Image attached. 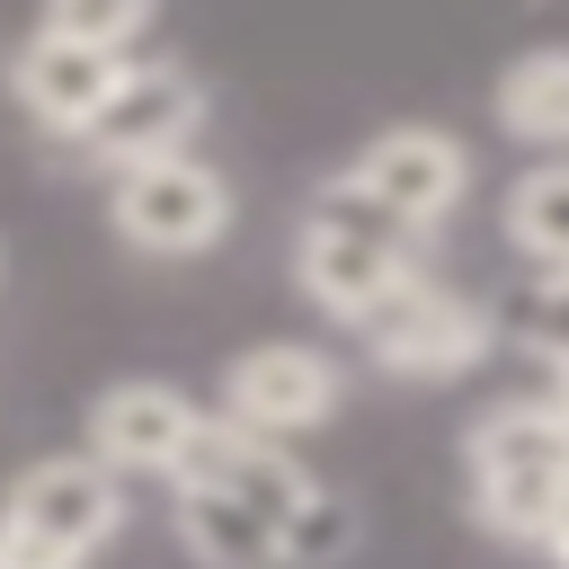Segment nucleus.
I'll list each match as a JSON object with an SVG mask.
<instances>
[{
    "instance_id": "nucleus-1",
    "label": "nucleus",
    "mask_w": 569,
    "mask_h": 569,
    "mask_svg": "<svg viewBox=\"0 0 569 569\" xmlns=\"http://www.w3.org/2000/svg\"><path fill=\"white\" fill-rule=\"evenodd\" d=\"M418 249L427 231H409L400 213H382L373 196H356L347 178H329L311 204H302V231H293V276L302 293L329 311V320H373L409 276H418Z\"/></svg>"
},
{
    "instance_id": "nucleus-2",
    "label": "nucleus",
    "mask_w": 569,
    "mask_h": 569,
    "mask_svg": "<svg viewBox=\"0 0 569 569\" xmlns=\"http://www.w3.org/2000/svg\"><path fill=\"white\" fill-rule=\"evenodd\" d=\"M471 507L489 533L507 542H542L560 480H569V427L551 400H507L489 418H471Z\"/></svg>"
},
{
    "instance_id": "nucleus-3",
    "label": "nucleus",
    "mask_w": 569,
    "mask_h": 569,
    "mask_svg": "<svg viewBox=\"0 0 569 569\" xmlns=\"http://www.w3.org/2000/svg\"><path fill=\"white\" fill-rule=\"evenodd\" d=\"M489 338H498V320L471 302V293H453V284H436L427 267L365 320V347H373V365L382 373H400V382H453V373H471L480 356H489Z\"/></svg>"
},
{
    "instance_id": "nucleus-4",
    "label": "nucleus",
    "mask_w": 569,
    "mask_h": 569,
    "mask_svg": "<svg viewBox=\"0 0 569 569\" xmlns=\"http://www.w3.org/2000/svg\"><path fill=\"white\" fill-rule=\"evenodd\" d=\"M204 124V89L187 62H124V80L107 89V107L71 133L98 169H142V160H178L187 133Z\"/></svg>"
},
{
    "instance_id": "nucleus-5",
    "label": "nucleus",
    "mask_w": 569,
    "mask_h": 569,
    "mask_svg": "<svg viewBox=\"0 0 569 569\" xmlns=\"http://www.w3.org/2000/svg\"><path fill=\"white\" fill-rule=\"evenodd\" d=\"M107 213H116V231L133 240V249H151V258H196V249H213L222 231H231V187L204 169V160H142V169H124L116 178V196H107Z\"/></svg>"
},
{
    "instance_id": "nucleus-6",
    "label": "nucleus",
    "mask_w": 569,
    "mask_h": 569,
    "mask_svg": "<svg viewBox=\"0 0 569 569\" xmlns=\"http://www.w3.org/2000/svg\"><path fill=\"white\" fill-rule=\"evenodd\" d=\"M338 178H347L356 196H373L382 213H400L409 231H436V222L462 204V187H471V151H462L445 124H382Z\"/></svg>"
},
{
    "instance_id": "nucleus-7",
    "label": "nucleus",
    "mask_w": 569,
    "mask_h": 569,
    "mask_svg": "<svg viewBox=\"0 0 569 569\" xmlns=\"http://www.w3.org/2000/svg\"><path fill=\"white\" fill-rule=\"evenodd\" d=\"M0 525L89 569V551L124 525V498H116V471H98L89 453H44V462H27V471L9 480Z\"/></svg>"
},
{
    "instance_id": "nucleus-8",
    "label": "nucleus",
    "mask_w": 569,
    "mask_h": 569,
    "mask_svg": "<svg viewBox=\"0 0 569 569\" xmlns=\"http://www.w3.org/2000/svg\"><path fill=\"white\" fill-rule=\"evenodd\" d=\"M329 409H338V365L320 347H302V338H267V347L231 356V373H222V418L240 436L284 445V436L320 427Z\"/></svg>"
},
{
    "instance_id": "nucleus-9",
    "label": "nucleus",
    "mask_w": 569,
    "mask_h": 569,
    "mask_svg": "<svg viewBox=\"0 0 569 569\" xmlns=\"http://www.w3.org/2000/svg\"><path fill=\"white\" fill-rule=\"evenodd\" d=\"M204 409L178 382H116L89 409V462L98 471H133V480H169L196 445Z\"/></svg>"
},
{
    "instance_id": "nucleus-10",
    "label": "nucleus",
    "mask_w": 569,
    "mask_h": 569,
    "mask_svg": "<svg viewBox=\"0 0 569 569\" xmlns=\"http://www.w3.org/2000/svg\"><path fill=\"white\" fill-rule=\"evenodd\" d=\"M124 62L133 53H98V44H62V36H27L18 53H9V89H18V107L36 116V124H53V133H80L98 107H107V89L124 80Z\"/></svg>"
},
{
    "instance_id": "nucleus-11",
    "label": "nucleus",
    "mask_w": 569,
    "mask_h": 569,
    "mask_svg": "<svg viewBox=\"0 0 569 569\" xmlns=\"http://www.w3.org/2000/svg\"><path fill=\"white\" fill-rule=\"evenodd\" d=\"M178 542L204 569H284V525H267L222 489H178Z\"/></svg>"
},
{
    "instance_id": "nucleus-12",
    "label": "nucleus",
    "mask_w": 569,
    "mask_h": 569,
    "mask_svg": "<svg viewBox=\"0 0 569 569\" xmlns=\"http://www.w3.org/2000/svg\"><path fill=\"white\" fill-rule=\"evenodd\" d=\"M498 124L516 142H569V44H533L498 71Z\"/></svg>"
},
{
    "instance_id": "nucleus-13",
    "label": "nucleus",
    "mask_w": 569,
    "mask_h": 569,
    "mask_svg": "<svg viewBox=\"0 0 569 569\" xmlns=\"http://www.w3.org/2000/svg\"><path fill=\"white\" fill-rule=\"evenodd\" d=\"M507 240L542 276H569V160H542L507 187Z\"/></svg>"
},
{
    "instance_id": "nucleus-14",
    "label": "nucleus",
    "mask_w": 569,
    "mask_h": 569,
    "mask_svg": "<svg viewBox=\"0 0 569 569\" xmlns=\"http://www.w3.org/2000/svg\"><path fill=\"white\" fill-rule=\"evenodd\" d=\"M151 18H160V0H44V36L98 44V53H124Z\"/></svg>"
},
{
    "instance_id": "nucleus-15",
    "label": "nucleus",
    "mask_w": 569,
    "mask_h": 569,
    "mask_svg": "<svg viewBox=\"0 0 569 569\" xmlns=\"http://www.w3.org/2000/svg\"><path fill=\"white\" fill-rule=\"evenodd\" d=\"M516 347H533V356H551V365H569V276H542V284H525L507 311H489Z\"/></svg>"
},
{
    "instance_id": "nucleus-16",
    "label": "nucleus",
    "mask_w": 569,
    "mask_h": 569,
    "mask_svg": "<svg viewBox=\"0 0 569 569\" xmlns=\"http://www.w3.org/2000/svg\"><path fill=\"white\" fill-rule=\"evenodd\" d=\"M551 409H560V427H569V365H551Z\"/></svg>"
}]
</instances>
